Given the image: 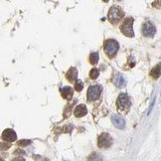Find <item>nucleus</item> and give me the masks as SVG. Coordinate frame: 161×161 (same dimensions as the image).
I'll return each mask as SVG.
<instances>
[{
  "label": "nucleus",
  "instance_id": "obj_13",
  "mask_svg": "<svg viewBox=\"0 0 161 161\" xmlns=\"http://www.w3.org/2000/svg\"><path fill=\"white\" fill-rule=\"evenodd\" d=\"M67 80H69L70 82H74L75 80H77L78 77V70L76 68H71L66 74Z\"/></svg>",
  "mask_w": 161,
  "mask_h": 161
},
{
  "label": "nucleus",
  "instance_id": "obj_4",
  "mask_svg": "<svg viewBox=\"0 0 161 161\" xmlns=\"http://www.w3.org/2000/svg\"><path fill=\"white\" fill-rule=\"evenodd\" d=\"M116 105L117 108H118L119 110H127L128 108H130V105H131V102H130L129 97L126 94H121L118 97V99L116 100Z\"/></svg>",
  "mask_w": 161,
  "mask_h": 161
},
{
  "label": "nucleus",
  "instance_id": "obj_15",
  "mask_svg": "<svg viewBox=\"0 0 161 161\" xmlns=\"http://www.w3.org/2000/svg\"><path fill=\"white\" fill-rule=\"evenodd\" d=\"M90 62L92 65H97L99 63V53H97V52L92 53L90 56Z\"/></svg>",
  "mask_w": 161,
  "mask_h": 161
},
{
  "label": "nucleus",
  "instance_id": "obj_16",
  "mask_svg": "<svg viewBox=\"0 0 161 161\" xmlns=\"http://www.w3.org/2000/svg\"><path fill=\"white\" fill-rule=\"evenodd\" d=\"M99 76H100V71L97 69H95V68L90 72V77H91L92 80H97Z\"/></svg>",
  "mask_w": 161,
  "mask_h": 161
},
{
  "label": "nucleus",
  "instance_id": "obj_3",
  "mask_svg": "<svg viewBox=\"0 0 161 161\" xmlns=\"http://www.w3.org/2000/svg\"><path fill=\"white\" fill-rule=\"evenodd\" d=\"M133 18L132 17H128L124 20V22L122 23V25L121 27V33L125 35L126 37L132 38L134 36V32H133Z\"/></svg>",
  "mask_w": 161,
  "mask_h": 161
},
{
  "label": "nucleus",
  "instance_id": "obj_5",
  "mask_svg": "<svg viewBox=\"0 0 161 161\" xmlns=\"http://www.w3.org/2000/svg\"><path fill=\"white\" fill-rule=\"evenodd\" d=\"M100 92H102V87L99 84H95L91 86L88 89V100L92 102V100H97L100 97Z\"/></svg>",
  "mask_w": 161,
  "mask_h": 161
},
{
  "label": "nucleus",
  "instance_id": "obj_17",
  "mask_svg": "<svg viewBox=\"0 0 161 161\" xmlns=\"http://www.w3.org/2000/svg\"><path fill=\"white\" fill-rule=\"evenodd\" d=\"M83 88H84L83 82H82L81 80H77V82H76V84H75V89H76V91H77V92H81L82 90H83Z\"/></svg>",
  "mask_w": 161,
  "mask_h": 161
},
{
  "label": "nucleus",
  "instance_id": "obj_7",
  "mask_svg": "<svg viewBox=\"0 0 161 161\" xmlns=\"http://www.w3.org/2000/svg\"><path fill=\"white\" fill-rule=\"evenodd\" d=\"M156 33V28L151 22L147 21L142 26V34L145 37H153Z\"/></svg>",
  "mask_w": 161,
  "mask_h": 161
},
{
  "label": "nucleus",
  "instance_id": "obj_6",
  "mask_svg": "<svg viewBox=\"0 0 161 161\" xmlns=\"http://www.w3.org/2000/svg\"><path fill=\"white\" fill-rule=\"evenodd\" d=\"M97 145L102 148H108L113 145V138L108 133H103L99 136V141Z\"/></svg>",
  "mask_w": 161,
  "mask_h": 161
},
{
  "label": "nucleus",
  "instance_id": "obj_20",
  "mask_svg": "<svg viewBox=\"0 0 161 161\" xmlns=\"http://www.w3.org/2000/svg\"><path fill=\"white\" fill-rule=\"evenodd\" d=\"M103 2H108V0H103Z\"/></svg>",
  "mask_w": 161,
  "mask_h": 161
},
{
  "label": "nucleus",
  "instance_id": "obj_18",
  "mask_svg": "<svg viewBox=\"0 0 161 161\" xmlns=\"http://www.w3.org/2000/svg\"><path fill=\"white\" fill-rule=\"evenodd\" d=\"M30 143H31V141L27 140V139H24V140L19 141V145H21V146H26V145H28V144H30Z\"/></svg>",
  "mask_w": 161,
  "mask_h": 161
},
{
  "label": "nucleus",
  "instance_id": "obj_11",
  "mask_svg": "<svg viewBox=\"0 0 161 161\" xmlns=\"http://www.w3.org/2000/svg\"><path fill=\"white\" fill-rule=\"evenodd\" d=\"M61 95L65 100H71L73 97L74 92H73L72 88H70V87H64V88L61 89Z\"/></svg>",
  "mask_w": 161,
  "mask_h": 161
},
{
  "label": "nucleus",
  "instance_id": "obj_19",
  "mask_svg": "<svg viewBox=\"0 0 161 161\" xmlns=\"http://www.w3.org/2000/svg\"><path fill=\"white\" fill-rule=\"evenodd\" d=\"M152 5L156 8H161V0H155Z\"/></svg>",
  "mask_w": 161,
  "mask_h": 161
},
{
  "label": "nucleus",
  "instance_id": "obj_9",
  "mask_svg": "<svg viewBox=\"0 0 161 161\" xmlns=\"http://www.w3.org/2000/svg\"><path fill=\"white\" fill-rule=\"evenodd\" d=\"M111 121H113L114 126L117 127L118 129H124L125 121L121 116H118V114H113V116H111Z\"/></svg>",
  "mask_w": 161,
  "mask_h": 161
},
{
  "label": "nucleus",
  "instance_id": "obj_2",
  "mask_svg": "<svg viewBox=\"0 0 161 161\" xmlns=\"http://www.w3.org/2000/svg\"><path fill=\"white\" fill-rule=\"evenodd\" d=\"M103 49H105V52L106 55L108 57H110V58H113V57L116 55L117 51H118V49H119V45L116 40L108 39L105 42Z\"/></svg>",
  "mask_w": 161,
  "mask_h": 161
},
{
  "label": "nucleus",
  "instance_id": "obj_1",
  "mask_svg": "<svg viewBox=\"0 0 161 161\" xmlns=\"http://www.w3.org/2000/svg\"><path fill=\"white\" fill-rule=\"evenodd\" d=\"M123 16H124V12L122 11V9L121 7L113 6L110 9V11H108V20H110V23L116 24V23H118L122 18H123Z\"/></svg>",
  "mask_w": 161,
  "mask_h": 161
},
{
  "label": "nucleus",
  "instance_id": "obj_10",
  "mask_svg": "<svg viewBox=\"0 0 161 161\" xmlns=\"http://www.w3.org/2000/svg\"><path fill=\"white\" fill-rule=\"evenodd\" d=\"M114 84H116V86L117 88L119 89H122L125 87V84H126V80L123 78V76H121V74H116V77H114Z\"/></svg>",
  "mask_w": 161,
  "mask_h": 161
},
{
  "label": "nucleus",
  "instance_id": "obj_12",
  "mask_svg": "<svg viewBox=\"0 0 161 161\" xmlns=\"http://www.w3.org/2000/svg\"><path fill=\"white\" fill-rule=\"evenodd\" d=\"M87 113H88V110H87V106L84 105H79L76 106L75 108L76 117H83L86 116Z\"/></svg>",
  "mask_w": 161,
  "mask_h": 161
},
{
  "label": "nucleus",
  "instance_id": "obj_8",
  "mask_svg": "<svg viewBox=\"0 0 161 161\" xmlns=\"http://www.w3.org/2000/svg\"><path fill=\"white\" fill-rule=\"evenodd\" d=\"M2 139L7 142H14L17 140V134L11 128H7L2 133Z\"/></svg>",
  "mask_w": 161,
  "mask_h": 161
},
{
  "label": "nucleus",
  "instance_id": "obj_14",
  "mask_svg": "<svg viewBox=\"0 0 161 161\" xmlns=\"http://www.w3.org/2000/svg\"><path fill=\"white\" fill-rule=\"evenodd\" d=\"M160 74H161V65H157V66H155L152 71L150 72V75H151L152 78L154 79H158L160 77Z\"/></svg>",
  "mask_w": 161,
  "mask_h": 161
}]
</instances>
